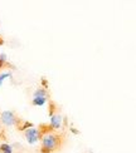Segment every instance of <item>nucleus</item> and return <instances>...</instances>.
<instances>
[{"label":"nucleus","instance_id":"obj_8","mask_svg":"<svg viewBox=\"0 0 136 153\" xmlns=\"http://www.w3.org/2000/svg\"><path fill=\"white\" fill-rule=\"evenodd\" d=\"M9 78H11V72H5V73L0 74V87H2L4 84V82Z\"/></svg>","mask_w":136,"mask_h":153},{"label":"nucleus","instance_id":"obj_9","mask_svg":"<svg viewBox=\"0 0 136 153\" xmlns=\"http://www.w3.org/2000/svg\"><path fill=\"white\" fill-rule=\"evenodd\" d=\"M8 62V55H6L5 53H0V64H5V63Z\"/></svg>","mask_w":136,"mask_h":153},{"label":"nucleus","instance_id":"obj_3","mask_svg":"<svg viewBox=\"0 0 136 153\" xmlns=\"http://www.w3.org/2000/svg\"><path fill=\"white\" fill-rule=\"evenodd\" d=\"M25 132V139H27V142L32 146L37 144L38 142H39L41 139V132L38 128H35V127H32V128H28Z\"/></svg>","mask_w":136,"mask_h":153},{"label":"nucleus","instance_id":"obj_6","mask_svg":"<svg viewBox=\"0 0 136 153\" xmlns=\"http://www.w3.org/2000/svg\"><path fill=\"white\" fill-rule=\"evenodd\" d=\"M13 146L9 143H2L0 144V152L2 153H13Z\"/></svg>","mask_w":136,"mask_h":153},{"label":"nucleus","instance_id":"obj_4","mask_svg":"<svg viewBox=\"0 0 136 153\" xmlns=\"http://www.w3.org/2000/svg\"><path fill=\"white\" fill-rule=\"evenodd\" d=\"M63 120H64V117L62 116V114H59V113H52L50 114V119H49L50 128H53V129L62 128Z\"/></svg>","mask_w":136,"mask_h":153},{"label":"nucleus","instance_id":"obj_12","mask_svg":"<svg viewBox=\"0 0 136 153\" xmlns=\"http://www.w3.org/2000/svg\"><path fill=\"white\" fill-rule=\"evenodd\" d=\"M42 85H43V87H44V89H45V88L48 87V82L45 80V79H42Z\"/></svg>","mask_w":136,"mask_h":153},{"label":"nucleus","instance_id":"obj_11","mask_svg":"<svg viewBox=\"0 0 136 153\" xmlns=\"http://www.w3.org/2000/svg\"><path fill=\"white\" fill-rule=\"evenodd\" d=\"M69 131H71V133H72V134H78V133H80V131L76 129V128H73V127H71Z\"/></svg>","mask_w":136,"mask_h":153},{"label":"nucleus","instance_id":"obj_7","mask_svg":"<svg viewBox=\"0 0 136 153\" xmlns=\"http://www.w3.org/2000/svg\"><path fill=\"white\" fill-rule=\"evenodd\" d=\"M33 97H48L47 89H44V88H38V89H35L34 93H33Z\"/></svg>","mask_w":136,"mask_h":153},{"label":"nucleus","instance_id":"obj_2","mask_svg":"<svg viewBox=\"0 0 136 153\" xmlns=\"http://www.w3.org/2000/svg\"><path fill=\"white\" fill-rule=\"evenodd\" d=\"M0 123L5 127H14L18 123V118L13 111H3L0 113Z\"/></svg>","mask_w":136,"mask_h":153},{"label":"nucleus","instance_id":"obj_10","mask_svg":"<svg viewBox=\"0 0 136 153\" xmlns=\"http://www.w3.org/2000/svg\"><path fill=\"white\" fill-rule=\"evenodd\" d=\"M32 127H34V124L32 123V122H25V123L20 127V129H22V131H27L28 128H32Z\"/></svg>","mask_w":136,"mask_h":153},{"label":"nucleus","instance_id":"obj_1","mask_svg":"<svg viewBox=\"0 0 136 153\" xmlns=\"http://www.w3.org/2000/svg\"><path fill=\"white\" fill-rule=\"evenodd\" d=\"M41 143H42V149L48 151L52 153L54 149H57L61 144V138L54 133H45L41 136Z\"/></svg>","mask_w":136,"mask_h":153},{"label":"nucleus","instance_id":"obj_5","mask_svg":"<svg viewBox=\"0 0 136 153\" xmlns=\"http://www.w3.org/2000/svg\"><path fill=\"white\" fill-rule=\"evenodd\" d=\"M48 97H33L32 98V104L34 107H43L44 104H47Z\"/></svg>","mask_w":136,"mask_h":153}]
</instances>
